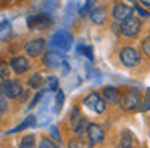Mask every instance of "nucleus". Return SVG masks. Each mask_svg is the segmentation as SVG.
Returning <instances> with one entry per match:
<instances>
[{
  "label": "nucleus",
  "instance_id": "obj_1",
  "mask_svg": "<svg viewBox=\"0 0 150 148\" xmlns=\"http://www.w3.org/2000/svg\"><path fill=\"white\" fill-rule=\"evenodd\" d=\"M71 45H73V35L69 34L68 31H65V29L57 31L55 34L52 35V39H50V47H52L53 50L60 51V53L68 51L69 48H71Z\"/></svg>",
  "mask_w": 150,
  "mask_h": 148
},
{
  "label": "nucleus",
  "instance_id": "obj_2",
  "mask_svg": "<svg viewBox=\"0 0 150 148\" xmlns=\"http://www.w3.org/2000/svg\"><path fill=\"white\" fill-rule=\"evenodd\" d=\"M140 105H142V97H140V92L136 89L127 90L120 100V106L124 111H136L140 108Z\"/></svg>",
  "mask_w": 150,
  "mask_h": 148
},
{
  "label": "nucleus",
  "instance_id": "obj_3",
  "mask_svg": "<svg viewBox=\"0 0 150 148\" xmlns=\"http://www.w3.org/2000/svg\"><path fill=\"white\" fill-rule=\"evenodd\" d=\"M23 92V84L18 79H5L0 84V95L5 98H18Z\"/></svg>",
  "mask_w": 150,
  "mask_h": 148
},
{
  "label": "nucleus",
  "instance_id": "obj_4",
  "mask_svg": "<svg viewBox=\"0 0 150 148\" xmlns=\"http://www.w3.org/2000/svg\"><path fill=\"white\" fill-rule=\"evenodd\" d=\"M45 47H47L45 39H42V37L31 39V40H28L26 45H24V53L31 58H37V56H40V55H44Z\"/></svg>",
  "mask_w": 150,
  "mask_h": 148
},
{
  "label": "nucleus",
  "instance_id": "obj_5",
  "mask_svg": "<svg viewBox=\"0 0 150 148\" xmlns=\"http://www.w3.org/2000/svg\"><path fill=\"white\" fill-rule=\"evenodd\" d=\"M140 26L142 24H140L139 19L129 16V18L120 21V32L123 35H126V37H136L140 32Z\"/></svg>",
  "mask_w": 150,
  "mask_h": 148
},
{
  "label": "nucleus",
  "instance_id": "obj_6",
  "mask_svg": "<svg viewBox=\"0 0 150 148\" xmlns=\"http://www.w3.org/2000/svg\"><path fill=\"white\" fill-rule=\"evenodd\" d=\"M82 103H84V106L87 109L97 113V114H100V113L105 111V98L102 95H98L97 92H91L84 98V101H82Z\"/></svg>",
  "mask_w": 150,
  "mask_h": 148
},
{
  "label": "nucleus",
  "instance_id": "obj_7",
  "mask_svg": "<svg viewBox=\"0 0 150 148\" xmlns=\"http://www.w3.org/2000/svg\"><path fill=\"white\" fill-rule=\"evenodd\" d=\"M140 56L139 51L132 47H123L120 50V61L124 64L126 68H134L137 63H139Z\"/></svg>",
  "mask_w": 150,
  "mask_h": 148
},
{
  "label": "nucleus",
  "instance_id": "obj_8",
  "mask_svg": "<svg viewBox=\"0 0 150 148\" xmlns=\"http://www.w3.org/2000/svg\"><path fill=\"white\" fill-rule=\"evenodd\" d=\"M69 121H71L73 130H74L78 135H81L82 132H84V129H86V119L82 118V114H81V111H79L78 106H74V108H73L71 116H69Z\"/></svg>",
  "mask_w": 150,
  "mask_h": 148
},
{
  "label": "nucleus",
  "instance_id": "obj_9",
  "mask_svg": "<svg viewBox=\"0 0 150 148\" xmlns=\"http://www.w3.org/2000/svg\"><path fill=\"white\" fill-rule=\"evenodd\" d=\"M87 138L91 145H98L103 142L105 132L98 124H87Z\"/></svg>",
  "mask_w": 150,
  "mask_h": 148
},
{
  "label": "nucleus",
  "instance_id": "obj_10",
  "mask_svg": "<svg viewBox=\"0 0 150 148\" xmlns=\"http://www.w3.org/2000/svg\"><path fill=\"white\" fill-rule=\"evenodd\" d=\"M52 18L49 15H33L28 18V26L29 29H45L47 26H50Z\"/></svg>",
  "mask_w": 150,
  "mask_h": 148
},
{
  "label": "nucleus",
  "instance_id": "obj_11",
  "mask_svg": "<svg viewBox=\"0 0 150 148\" xmlns=\"http://www.w3.org/2000/svg\"><path fill=\"white\" fill-rule=\"evenodd\" d=\"M10 66H11V69L15 71L16 74H24V73H28L29 71V68H31V63H29V60H28L26 56H13L10 60Z\"/></svg>",
  "mask_w": 150,
  "mask_h": 148
},
{
  "label": "nucleus",
  "instance_id": "obj_12",
  "mask_svg": "<svg viewBox=\"0 0 150 148\" xmlns=\"http://www.w3.org/2000/svg\"><path fill=\"white\" fill-rule=\"evenodd\" d=\"M111 15H113L115 19L123 21V19L129 18V16L132 15V8H131V6H127V5H124V3H115L113 10H111Z\"/></svg>",
  "mask_w": 150,
  "mask_h": 148
},
{
  "label": "nucleus",
  "instance_id": "obj_13",
  "mask_svg": "<svg viewBox=\"0 0 150 148\" xmlns=\"http://www.w3.org/2000/svg\"><path fill=\"white\" fill-rule=\"evenodd\" d=\"M102 97L105 98V101L111 103V105H116L121 100L120 90H118L116 87H105V89L102 90Z\"/></svg>",
  "mask_w": 150,
  "mask_h": 148
},
{
  "label": "nucleus",
  "instance_id": "obj_14",
  "mask_svg": "<svg viewBox=\"0 0 150 148\" xmlns=\"http://www.w3.org/2000/svg\"><path fill=\"white\" fill-rule=\"evenodd\" d=\"M108 18V10L105 6H97L91 11V21L94 24H103Z\"/></svg>",
  "mask_w": 150,
  "mask_h": 148
},
{
  "label": "nucleus",
  "instance_id": "obj_15",
  "mask_svg": "<svg viewBox=\"0 0 150 148\" xmlns=\"http://www.w3.org/2000/svg\"><path fill=\"white\" fill-rule=\"evenodd\" d=\"M60 63H62V58H60L58 53L49 51V53H45V56H44V64H45L47 68H50V69H53V68H58Z\"/></svg>",
  "mask_w": 150,
  "mask_h": 148
},
{
  "label": "nucleus",
  "instance_id": "obj_16",
  "mask_svg": "<svg viewBox=\"0 0 150 148\" xmlns=\"http://www.w3.org/2000/svg\"><path fill=\"white\" fill-rule=\"evenodd\" d=\"M134 143V138H132V134H131L127 129H124L121 132V137H120V147H132Z\"/></svg>",
  "mask_w": 150,
  "mask_h": 148
},
{
  "label": "nucleus",
  "instance_id": "obj_17",
  "mask_svg": "<svg viewBox=\"0 0 150 148\" xmlns=\"http://www.w3.org/2000/svg\"><path fill=\"white\" fill-rule=\"evenodd\" d=\"M34 124H36V116H28L20 125H16V127H15L13 130H10V132H21V130H24V129L31 127V125H34Z\"/></svg>",
  "mask_w": 150,
  "mask_h": 148
},
{
  "label": "nucleus",
  "instance_id": "obj_18",
  "mask_svg": "<svg viewBox=\"0 0 150 148\" xmlns=\"http://www.w3.org/2000/svg\"><path fill=\"white\" fill-rule=\"evenodd\" d=\"M42 82H44V79H42V76H40L39 73L29 76V79H28V85H29V89H39V87L42 85Z\"/></svg>",
  "mask_w": 150,
  "mask_h": 148
},
{
  "label": "nucleus",
  "instance_id": "obj_19",
  "mask_svg": "<svg viewBox=\"0 0 150 148\" xmlns=\"http://www.w3.org/2000/svg\"><path fill=\"white\" fill-rule=\"evenodd\" d=\"M10 69H11L10 64L5 63V61H2V63H0V79L2 80L10 79Z\"/></svg>",
  "mask_w": 150,
  "mask_h": 148
},
{
  "label": "nucleus",
  "instance_id": "obj_20",
  "mask_svg": "<svg viewBox=\"0 0 150 148\" xmlns=\"http://www.w3.org/2000/svg\"><path fill=\"white\" fill-rule=\"evenodd\" d=\"M63 101H65V93H63L62 89L57 90V97H55V111H60L63 106Z\"/></svg>",
  "mask_w": 150,
  "mask_h": 148
},
{
  "label": "nucleus",
  "instance_id": "obj_21",
  "mask_svg": "<svg viewBox=\"0 0 150 148\" xmlns=\"http://www.w3.org/2000/svg\"><path fill=\"white\" fill-rule=\"evenodd\" d=\"M78 51L81 55H84V56H87V60L94 61V55H92V48L89 47V45H79L78 47Z\"/></svg>",
  "mask_w": 150,
  "mask_h": 148
},
{
  "label": "nucleus",
  "instance_id": "obj_22",
  "mask_svg": "<svg viewBox=\"0 0 150 148\" xmlns=\"http://www.w3.org/2000/svg\"><path fill=\"white\" fill-rule=\"evenodd\" d=\"M34 135H26V137H23L21 138V142H20V147L21 148H31V147H34Z\"/></svg>",
  "mask_w": 150,
  "mask_h": 148
},
{
  "label": "nucleus",
  "instance_id": "obj_23",
  "mask_svg": "<svg viewBox=\"0 0 150 148\" xmlns=\"http://www.w3.org/2000/svg\"><path fill=\"white\" fill-rule=\"evenodd\" d=\"M47 89H49L50 92H57V90H58V79H57V77H49V79H47Z\"/></svg>",
  "mask_w": 150,
  "mask_h": 148
},
{
  "label": "nucleus",
  "instance_id": "obj_24",
  "mask_svg": "<svg viewBox=\"0 0 150 148\" xmlns=\"http://www.w3.org/2000/svg\"><path fill=\"white\" fill-rule=\"evenodd\" d=\"M39 147L40 148H57V143H53L50 138H45V137H42L40 138V143H39Z\"/></svg>",
  "mask_w": 150,
  "mask_h": 148
},
{
  "label": "nucleus",
  "instance_id": "obj_25",
  "mask_svg": "<svg viewBox=\"0 0 150 148\" xmlns=\"http://www.w3.org/2000/svg\"><path fill=\"white\" fill-rule=\"evenodd\" d=\"M142 51L145 53V56L150 58V35H147L142 42Z\"/></svg>",
  "mask_w": 150,
  "mask_h": 148
},
{
  "label": "nucleus",
  "instance_id": "obj_26",
  "mask_svg": "<svg viewBox=\"0 0 150 148\" xmlns=\"http://www.w3.org/2000/svg\"><path fill=\"white\" fill-rule=\"evenodd\" d=\"M42 95H44V92H42V90H40V92H37V93H36V97H34V98L31 100V103L28 105V108H29V109H31V108H34V106H36L37 103H39V100L42 98Z\"/></svg>",
  "mask_w": 150,
  "mask_h": 148
},
{
  "label": "nucleus",
  "instance_id": "obj_27",
  "mask_svg": "<svg viewBox=\"0 0 150 148\" xmlns=\"http://www.w3.org/2000/svg\"><path fill=\"white\" fill-rule=\"evenodd\" d=\"M136 13H137L139 16H142V18H149V16H150V13L147 11V10H144L142 5H137V6H136Z\"/></svg>",
  "mask_w": 150,
  "mask_h": 148
},
{
  "label": "nucleus",
  "instance_id": "obj_28",
  "mask_svg": "<svg viewBox=\"0 0 150 148\" xmlns=\"http://www.w3.org/2000/svg\"><path fill=\"white\" fill-rule=\"evenodd\" d=\"M142 103H144V109H150V89L145 92V97H144Z\"/></svg>",
  "mask_w": 150,
  "mask_h": 148
},
{
  "label": "nucleus",
  "instance_id": "obj_29",
  "mask_svg": "<svg viewBox=\"0 0 150 148\" xmlns=\"http://www.w3.org/2000/svg\"><path fill=\"white\" fill-rule=\"evenodd\" d=\"M50 134L55 137L57 142H62V135H60V132H58V127H55V125H53V127L50 129Z\"/></svg>",
  "mask_w": 150,
  "mask_h": 148
},
{
  "label": "nucleus",
  "instance_id": "obj_30",
  "mask_svg": "<svg viewBox=\"0 0 150 148\" xmlns=\"http://www.w3.org/2000/svg\"><path fill=\"white\" fill-rule=\"evenodd\" d=\"M5 111H7V101H5V97L2 95L0 97V116L4 114Z\"/></svg>",
  "mask_w": 150,
  "mask_h": 148
},
{
  "label": "nucleus",
  "instance_id": "obj_31",
  "mask_svg": "<svg viewBox=\"0 0 150 148\" xmlns=\"http://www.w3.org/2000/svg\"><path fill=\"white\" fill-rule=\"evenodd\" d=\"M139 3L144 8H150V0H139Z\"/></svg>",
  "mask_w": 150,
  "mask_h": 148
},
{
  "label": "nucleus",
  "instance_id": "obj_32",
  "mask_svg": "<svg viewBox=\"0 0 150 148\" xmlns=\"http://www.w3.org/2000/svg\"><path fill=\"white\" fill-rule=\"evenodd\" d=\"M5 26H7V23H5V21H0V29L5 27Z\"/></svg>",
  "mask_w": 150,
  "mask_h": 148
},
{
  "label": "nucleus",
  "instance_id": "obj_33",
  "mask_svg": "<svg viewBox=\"0 0 150 148\" xmlns=\"http://www.w3.org/2000/svg\"><path fill=\"white\" fill-rule=\"evenodd\" d=\"M127 2H136V0H127Z\"/></svg>",
  "mask_w": 150,
  "mask_h": 148
}]
</instances>
